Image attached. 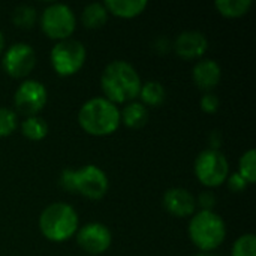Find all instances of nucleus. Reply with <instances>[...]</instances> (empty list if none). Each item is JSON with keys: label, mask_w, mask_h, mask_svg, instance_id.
<instances>
[{"label": "nucleus", "mask_w": 256, "mask_h": 256, "mask_svg": "<svg viewBox=\"0 0 256 256\" xmlns=\"http://www.w3.org/2000/svg\"><path fill=\"white\" fill-rule=\"evenodd\" d=\"M141 76L136 69L124 60L110 62L100 75L104 98L112 104H129L135 100L141 90Z\"/></svg>", "instance_id": "1"}, {"label": "nucleus", "mask_w": 256, "mask_h": 256, "mask_svg": "<svg viewBox=\"0 0 256 256\" xmlns=\"http://www.w3.org/2000/svg\"><path fill=\"white\" fill-rule=\"evenodd\" d=\"M78 123L82 130L94 136L114 134L120 126V110L104 96L86 100L78 111Z\"/></svg>", "instance_id": "2"}, {"label": "nucleus", "mask_w": 256, "mask_h": 256, "mask_svg": "<svg viewBox=\"0 0 256 256\" xmlns=\"http://www.w3.org/2000/svg\"><path fill=\"white\" fill-rule=\"evenodd\" d=\"M80 220L76 210L66 202H52L46 206L39 216V230L42 236L54 243H62L74 237Z\"/></svg>", "instance_id": "3"}, {"label": "nucleus", "mask_w": 256, "mask_h": 256, "mask_svg": "<svg viewBox=\"0 0 256 256\" xmlns=\"http://www.w3.org/2000/svg\"><path fill=\"white\" fill-rule=\"evenodd\" d=\"M189 238L201 252L218 249L226 238V225L214 212H198L189 222Z\"/></svg>", "instance_id": "4"}, {"label": "nucleus", "mask_w": 256, "mask_h": 256, "mask_svg": "<svg viewBox=\"0 0 256 256\" xmlns=\"http://www.w3.org/2000/svg\"><path fill=\"white\" fill-rule=\"evenodd\" d=\"M40 27L50 39L58 42L69 39L74 34L76 18L70 6L64 3H51L42 10Z\"/></svg>", "instance_id": "5"}, {"label": "nucleus", "mask_w": 256, "mask_h": 256, "mask_svg": "<svg viewBox=\"0 0 256 256\" xmlns=\"http://www.w3.org/2000/svg\"><path fill=\"white\" fill-rule=\"evenodd\" d=\"M87 51L82 42L76 39L58 40L50 54L51 66L60 76H70L76 74L86 63Z\"/></svg>", "instance_id": "6"}, {"label": "nucleus", "mask_w": 256, "mask_h": 256, "mask_svg": "<svg viewBox=\"0 0 256 256\" xmlns=\"http://www.w3.org/2000/svg\"><path fill=\"white\" fill-rule=\"evenodd\" d=\"M195 176L207 188L224 184L230 176V164L225 154L219 150H202L195 159Z\"/></svg>", "instance_id": "7"}, {"label": "nucleus", "mask_w": 256, "mask_h": 256, "mask_svg": "<svg viewBox=\"0 0 256 256\" xmlns=\"http://www.w3.org/2000/svg\"><path fill=\"white\" fill-rule=\"evenodd\" d=\"M75 194L82 195L88 200H100L106 195L110 182L102 168L98 165H84L80 170H75L74 174Z\"/></svg>", "instance_id": "8"}, {"label": "nucleus", "mask_w": 256, "mask_h": 256, "mask_svg": "<svg viewBox=\"0 0 256 256\" xmlns=\"http://www.w3.org/2000/svg\"><path fill=\"white\" fill-rule=\"evenodd\" d=\"M48 100L46 87L38 80H24L14 94L15 108L26 117L38 116Z\"/></svg>", "instance_id": "9"}, {"label": "nucleus", "mask_w": 256, "mask_h": 256, "mask_svg": "<svg viewBox=\"0 0 256 256\" xmlns=\"http://www.w3.org/2000/svg\"><path fill=\"white\" fill-rule=\"evenodd\" d=\"M3 69L12 78H26L36 64V52L26 42L12 44L3 54Z\"/></svg>", "instance_id": "10"}, {"label": "nucleus", "mask_w": 256, "mask_h": 256, "mask_svg": "<svg viewBox=\"0 0 256 256\" xmlns=\"http://www.w3.org/2000/svg\"><path fill=\"white\" fill-rule=\"evenodd\" d=\"M75 236L78 246L90 255H100L106 252L112 243V234L110 228L99 222L86 224L84 226L78 228Z\"/></svg>", "instance_id": "11"}, {"label": "nucleus", "mask_w": 256, "mask_h": 256, "mask_svg": "<svg viewBox=\"0 0 256 256\" xmlns=\"http://www.w3.org/2000/svg\"><path fill=\"white\" fill-rule=\"evenodd\" d=\"M208 48L207 36L200 30H184L174 40V51L186 60L201 58Z\"/></svg>", "instance_id": "12"}, {"label": "nucleus", "mask_w": 256, "mask_h": 256, "mask_svg": "<svg viewBox=\"0 0 256 256\" xmlns=\"http://www.w3.org/2000/svg\"><path fill=\"white\" fill-rule=\"evenodd\" d=\"M164 207L176 218H189L196 212V198L184 188H171L164 195Z\"/></svg>", "instance_id": "13"}, {"label": "nucleus", "mask_w": 256, "mask_h": 256, "mask_svg": "<svg viewBox=\"0 0 256 256\" xmlns=\"http://www.w3.org/2000/svg\"><path fill=\"white\" fill-rule=\"evenodd\" d=\"M194 82L204 92H212L222 78L220 64L213 58H201L192 69Z\"/></svg>", "instance_id": "14"}, {"label": "nucleus", "mask_w": 256, "mask_h": 256, "mask_svg": "<svg viewBox=\"0 0 256 256\" xmlns=\"http://www.w3.org/2000/svg\"><path fill=\"white\" fill-rule=\"evenodd\" d=\"M108 14L120 18H134L144 12L147 8V0H106L104 2Z\"/></svg>", "instance_id": "15"}, {"label": "nucleus", "mask_w": 256, "mask_h": 256, "mask_svg": "<svg viewBox=\"0 0 256 256\" xmlns=\"http://www.w3.org/2000/svg\"><path fill=\"white\" fill-rule=\"evenodd\" d=\"M120 122L130 129H140L148 122V110L144 104L132 100L120 111Z\"/></svg>", "instance_id": "16"}, {"label": "nucleus", "mask_w": 256, "mask_h": 256, "mask_svg": "<svg viewBox=\"0 0 256 256\" xmlns=\"http://www.w3.org/2000/svg\"><path fill=\"white\" fill-rule=\"evenodd\" d=\"M81 21L87 28H99L108 21V10L104 3L93 2L84 6Z\"/></svg>", "instance_id": "17"}, {"label": "nucleus", "mask_w": 256, "mask_h": 256, "mask_svg": "<svg viewBox=\"0 0 256 256\" xmlns=\"http://www.w3.org/2000/svg\"><path fill=\"white\" fill-rule=\"evenodd\" d=\"M138 96L141 98V104L146 106H159L166 99V90L159 81H147L141 84Z\"/></svg>", "instance_id": "18"}, {"label": "nucleus", "mask_w": 256, "mask_h": 256, "mask_svg": "<svg viewBox=\"0 0 256 256\" xmlns=\"http://www.w3.org/2000/svg\"><path fill=\"white\" fill-rule=\"evenodd\" d=\"M214 6L220 15L226 18H238L249 12L252 0H216Z\"/></svg>", "instance_id": "19"}, {"label": "nucleus", "mask_w": 256, "mask_h": 256, "mask_svg": "<svg viewBox=\"0 0 256 256\" xmlns=\"http://www.w3.org/2000/svg\"><path fill=\"white\" fill-rule=\"evenodd\" d=\"M21 132L26 138H28L32 141H40L48 134V124L39 116L26 117L21 123Z\"/></svg>", "instance_id": "20"}, {"label": "nucleus", "mask_w": 256, "mask_h": 256, "mask_svg": "<svg viewBox=\"0 0 256 256\" xmlns=\"http://www.w3.org/2000/svg\"><path fill=\"white\" fill-rule=\"evenodd\" d=\"M249 184L256 182V150L250 148L244 152L238 160V171H237Z\"/></svg>", "instance_id": "21"}, {"label": "nucleus", "mask_w": 256, "mask_h": 256, "mask_svg": "<svg viewBox=\"0 0 256 256\" xmlns=\"http://www.w3.org/2000/svg\"><path fill=\"white\" fill-rule=\"evenodd\" d=\"M38 20V12L32 4H20L12 12V21L16 27L30 28Z\"/></svg>", "instance_id": "22"}, {"label": "nucleus", "mask_w": 256, "mask_h": 256, "mask_svg": "<svg viewBox=\"0 0 256 256\" xmlns=\"http://www.w3.org/2000/svg\"><path fill=\"white\" fill-rule=\"evenodd\" d=\"M231 256H256L255 234H243V236H240L232 244Z\"/></svg>", "instance_id": "23"}, {"label": "nucleus", "mask_w": 256, "mask_h": 256, "mask_svg": "<svg viewBox=\"0 0 256 256\" xmlns=\"http://www.w3.org/2000/svg\"><path fill=\"white\" fill-rule=\"evenodd\" d=\"M18 126L16 112L10 108L0 106V136H9Z\"/></svg>", "instance_id": "24"}, {"label": "nucleus", "mask_w": 256, "mask_h": 256, "mask_svg": "<svg viewBox=\"0 0 256 256\" xmlns=\"http://www.w3.org/2000/svg\"><path fill=\"white\" fill-rule=\"evenodd\" d=\"M200 105H201V110H202L204 112L213 114V112H216V111L219 110L220 100H219V98H218L216 93H213V92H206V93L202 94V98H201Z\"/></svg>", "instance_id": "25"}, {"label": "nucleus", "mask_w": 256, "mask_h": 256, "mask_svg": "<svg viewBox=\"0 0 256 256\" xmlns=\"http://www.w3.org/2000/svg\"><path fill=\"white\" fill-rule=\"evenodd\" d=\"M225 183L228 184V189H230L231 192H234V194L244 192V190L248 189V186H249V183H248L238 172L230 174Z\"/></svg>", "instance_id": "26"}, {"label": "nucleus", "mask_w": 256, "mask_h": 256, "mask_svg": "<svg viewBox=\"0 0 256 256\" xmlns=\"http://www.w3.org/2000/svg\"><path fill=\"white\" fill-rule=\"evenodd\" d=\"M196 206L201 207L202 212H213L214 206H216V196L213 192L210 190H204L198 195L196 198Z\"/></svg>", "instance_id": "27"}, {"label": "nucleus", "mask_w": 256, "mask_h": 256, "mask_svg": "<svg viewBox=\"0 0 256 256\" xmlns=\"http://www.w3.org/2000/svg\"><path fill=\"white\" fill-rule=\"evenodd\" d=\"M74 174H75V170L72 168H66L60 172V177H58V184L62 189L70 192V194H75V186H74Z\"/></svg>", "instance_id": "28"}, {"label": "nucleus", "mask_w": 256, "mask_h": 256, "mask_svg": "<svg viewBox=\"0 0 256 256\" xmlns=\"http://www.w3.org/2000/svg\"><path fill=\"white\" fill-rule=\"evenodd\" d=\"M208 141L212 142V148H213V150H218V147H219L220 142H222V135H220V132H219V130H213V132L210 134V136H208Z\"/></svg>", "instance_id": "29"}, {"label": "nucleus", "mask_w": 256, "mask_h": 256, "mask_svg": "<svg viewBox=\"0 0 256 256\" xmlns=\"http://www.w3.org/2000/svg\"><path fill=\"white\" fill-rule=\"evenodd\" d=\"M4 51V36H3V33L0 32V54Z\"/></svg>", "instance_id": "30"}, {"label": "nucleus", "mask_w": 256, "mask_h": 256, "mask_svg": "<svg viewBox=\"0 0 256 256\" xmlns=\"http://www.w3.org/2000/svg\"><path fill=\"white\" fill-rule=\"evenodd\" d=\"M195 256H218L214 255V254H212V252H201V254H198V255Z\"/></svg>", "instance_id": "31"}]
</instances>
